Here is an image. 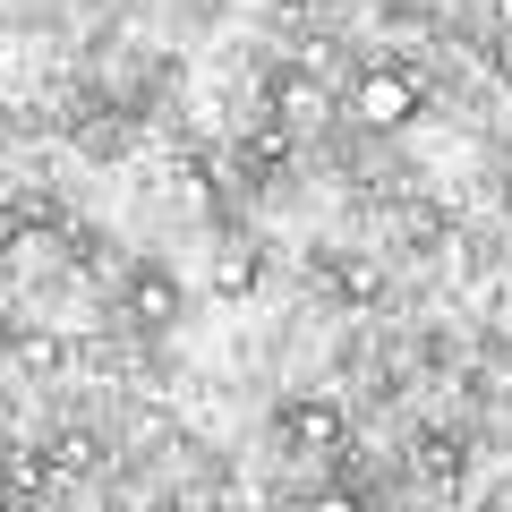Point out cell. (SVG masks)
Listing matches in <instances>:
<instances>
[{
  "label": "cell",
  "mask_w": 512,
  "mask_h": 512,
  "mask_svg": "<svg viewBox=\"0 0 512 512\" xmlns=\"http://www.w3.org/2000/svg\"><path fill=\"white\" fill-rule=\"evenodd\" d=\"M274 111H282V120H291V128H325V86H316V77H282V94H274Z\"/></svg>",
  "instance_id": "277c9868"
},
{
  "label": "cell",
  "mask_w": 512,
  "mask_h": 512,
  "mask_svg": "<svg viewBox=\"0 0 512 512\" xmlns=\"http://www.w3.org/2000/svg\"><path fill=\"white\" fill-rule=\"evenodd\" d=\"M308 512H367V504H350V495H316Z\"/></svg>",
  "instance_id": "5b68a950"
},
{
  "label": "cell",
  "mask_w": 512,
  "mask_h": 512,
  "mask_svg": "<svg viewBox=\"0 0 512 512\" xmlns=\"http://www.w3.org/2000/svg\"><path fill=\"white\" fill-rule=\"evenodd\" d=\"M291 444H308V453H333V444H342V410L333 402H291Z\"/></svg>",
  "instance_id": "3957f363"
},
{
  "label": "cell",
  "mask_w": 512,
  "mask_h": 512,
  "mask_svg": "<svg viewBox=\"0 0 512 512\" xmlns=\"http://www.w3.org/2000/svg\"><path fill=\"white\" fill-rule=\"evenodd\" d=\"M180 308H188V291L163 265H137V274H128V316H137V325H180Z\"/></svg>",
  "instance_id": "7a4b0ae2"
},
{
  "label": "cell",
  "mask_w": 512,
  "mask_h": 512,
  "mask_svg": "<svg viewBox=\"0 0 512 512\" xmlns=\"http://www.w3.org/2000/svg\"><path fill=\"white\" fill-rule=\"evenodd\" d=\"M350 111H359V128H410L419 120V86L402 69H367L359 94H350Z\"/></svg>",
  "instance_id": "6da1fadb"
}]
</instances>
